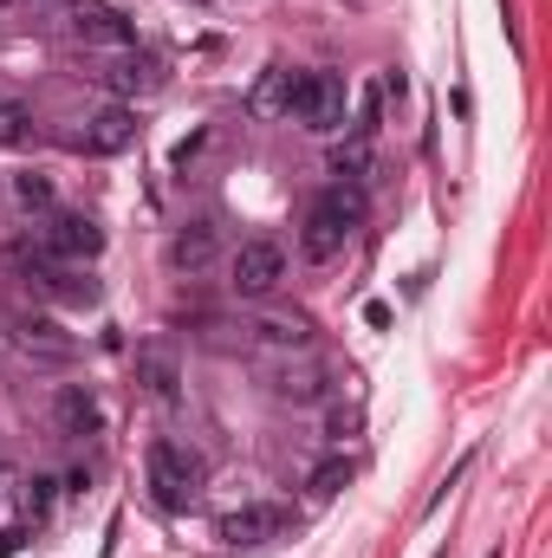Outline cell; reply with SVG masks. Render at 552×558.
I'll return each mask as SVG.
<instances>
[{
  "label": "cell",
  "instance_id": "cell-8",
  "mask_svg": "<svg viewBox=\"0 0 552 558\" xmlns=\"http://www.w3.org/2000/svg\"><path fill=\"white\" fill-rule=\"evenodd\" d=\"M215 260H221V241H215L208 221H189V228L169 241V267H176V274H208Z\"/></svg>",
  "mask_w": 552,
  "mask_h": 558
},
{
  "label": "cell",
  "instance_id": "cell-13",
  "mask_svg": "<svg viewBox=\"0 0 552 558\" xmlns=\"http://www.w3.org/2000/svg\"><path fill=\"white\" fill-rule=\"evenodd\" d=\"M254 331H261V344H279V351H305V338H312V325H305L299 312H292V318H286V312H267Z\"/></svg>",
  "mask_w": 552,
  "mask_h": 558
},
{
  "label": "cell",
  "instance_id": "cell-10",
  "mask_svg": "<svg viewBox=\"0 0 552 558\" xmlns=\"http://www.w3.org/2000/svg\"><path fill=\"white\" fill-rule=\"evenodd\" d=\"M279 533H286V513H279V507H241V513L221 520V539H228V546H267Z\"/></svg>",
  "mask_w": 552,
  "mask_h": 558
},
{
  "label": "cell",
  "instance_id": "cell-7",
  "mask_svg": "<svg viewBox=\"0 0 552 558\" xmlns=\"http://www.w3.org/2000/svg\"><path fill=\"white\" fill-rule=\"evenodd\" d=\"M131 143H137V111L131 105H105V111L85 118V131L72 137V149L79 156H124Z\"/></svg>",
  "mask_w": 552,
  "mask_h": 558
},
{
  "label": "cell",
  "instance_id": "cell-12",
  "mask_svg": "<svg viewBox=\"0 0 552 558\" xmlns=\"http://www.w3.org/2000/svg\"><path fill=\"white\" fill-rule=\"evenodd\" d=\"M98 85H105V92H118V105H124L131 92H149V85H156V59H124V65L98 72Z\"/></svg>",
  "mask_w": 552,
  "mask_h": 558
},
{
  "label": "cell",
  "instance_id": "cell-6",
  "mask_svg": "<svg viewBox=\"0 0 552 558\" xmlns=\"http://www.w3.org/2000/svg\"><path fill=\"white\" fill-rule=\"evenodd\" d=\"M279 279H286V247L279 241H241L235 260H228V286L241 299H267Z\"/></svg>",
  "mask_w": 552,
  "mask_h": 558
},
{
  "label": "cell",
  "instance_id": "cell-14",
  "mask_svg": "<svg viewBox=\"0 0 552 558\" xmlns=\"http://www.w3.org/2000/svg\"><path fill=\"white\" fill-rule=\"evenodd\" d=\"M286 98H292V72L286 65H267V78L254 85V111L261 118H286Z\"/></svg>",
  "mask_w": 552,
  "mask_h": 558
},
{
  "label": "cell",
  "instance_id": "cell-11",
  "mask_svg": "<svg viewBox=\"0 0 552 558\" xmlns=\"http://www.w3.org/2000/svg\"><path fill=\"white\" fill-rule=\"evenodd\" d=\"M137 377L149 384V397H156V403H176V384H182V371H176V351H163V344H143V351H137Z\"/></svg>",
  "mask_w": 552,
  "mask_h": 558
},
{
  "label": "cell",
  "instance_id": "cell-2",
  "mask_svg": "<svg viewBox=\"0 0 552 558\" xmlns=\"http://www.w3.org/2000/svg\"><path fill=\"white\" fill-rule=\"evenodd\" d=\"M143 481H149V500H156L163 513H182V507H195V494H202V461H195V448L156 435L149 454H143Z\"/></svg>",
  "mask_w": 552,
  "mask_h": 558
},
{
  "label": "cell",
  "instance_id": "cell-3",
  "mask_svg": "<svg viewBox=\"0 0 552 558\" xmlns=\"http://www.w3.org/2000/svg\"><path fill=\"white\" fill-rule=\"evenodd\" d=\"M345 105H351V92H345L338 72H299L292 98H286V118L312 137H332V131H345Z\"/></svg>",
  "mask_w": 552,
  "mask_h": 558
},
{
  "label": "cell",
  "instance_id": "cell-22",
  "mask_svg": "<svg viewBox=\"0 0 552 558\" xmlns=\"http://www.w3.org/2000/svg\"><path fill=\"white\" fill-rule=\"evenodd\" d=\"M7 7H13V0H0V13H7Z\"/></svg>",
  "mask_w": 552,
  "mask_h": 558
},
{
  "label": "cell",
  "instance_id": "cell-19",
  "mask_svg": "<svg viewBox=\"0 0 552 558\" xmlns=\"http://www.w3.org/2000/svg\"><path fill=\"white\" fill-rule=\"evenodd\" d=\"M20 338H26V351H33V344H39V351H65V331H59L52 318H26Z\"/></svg>",
  "mask_w": 552,
  "mask_h": 558
},
{
  "label": "cell",
  "instance_id": "cell-23",
  "mask_svg": "<svg viewBox=\"0 0 552 558\" xmlns=\"http://www.w3.org/2000/svg\"><path fill=\"white\" fill-rule=\"evenodd\" d=\"M488 558H501V553H488Z\"/></svg>",
  "mask_w": 552,
  "mask_h": 558
},
{
  "label": "cell",
  "instance_id": "cell-9",
  "mask_svg": "<svg viewBox=\"0 0 552 558\" xmlns=\"http://www.w3.org/2000/svg\"><path fill=\"white\" fill-rule=\"evenodd\" d=\"M52 422H59L65 435H98V428H105V410H98V397H92L85 384H59V397H52Z\"/></svg>",
  "mask_w": 552,
  "mask_h": 558
},
{
  "label": "cell",
  "instance_id": "cell-5",
  "mask_svg": "<svg viewBox=\"0 0 552 558\" xmlns=\"http://www.w3.org/2000/svg\"><path fill=\"white\" fill-rule=\"evenodd\" d=\"M65 33L79 46H105V52H131L137 46V26L118 7H105V0H72L65 7Z\"/></svg>",
  "mask_w": 552,
  "mask_h": 558
},
{
  "label": "cell",
  "instance_id": "cell-21",
  "mask_svg": "<svg viewBox=\"0 0 552 558\" xmlns=\"http://www.w3.org/2000/svg\"><path fill=\"white\" fill-rule=\"evenodd\" d=\"M20 539H26V533H20V526H7V533H0V558H7V553H20Z\"/></svg>",
  "mask_w": 552,
  "mask_h": 558
},
{
  "label": "cell",
  "instance_id": "cell-17",
  "mask_svg": "<svg viewBox=\"0 0 552 558\" xmlns=\"http://www.w3.org/2000/svg\"><path fill=\"white\" fill-rule=\"evenodd\" d=\"M274 397H286V403H319L325 397V377L319 371H299V377H279Z\"/></svg>",
  "mask_w": 552,
  "mask_h": 558
},
{
  "label": "cell",
  "instance_id": "cell-20",
  "mask_svg": "<svg viewBox=\"0 0 552 558\" xmlns=\"http://www.w3.org/2000/svg\"><path fill=\"white\" fill-rule=\"evenodd\" d=\"M52 487H59L52 474H33V487H26V507H33V513H46V507H52Z\"/></svg>",
  "mask_w": 552,
  "mask_h": 558
},
{
  "label": "cell",
  "instance_id": "cell-18",
  "mask_svg": "<svg viewBox=\"0 0 552 558\" xmlns=\"http://www.w3.org/2000/svg\"><path fill=\"white\" fill-rule=\"evenodd\" d=\"M26 137H33V111L26 105H0V149H13Z\"/></svg>",
  "mask_w": 552,
  "mask_h": 558
},
{
  "label": "cell",
  "instance_id": "cell-4",
  "mask_svg": "<svg viewBox=\"0 0 552 558\" xmlns=\"http://www.w3.org/2000/svg\"><path fill=\"white\" fill-rule=\"evenodd\" d=\"M39 247H46V260H59V267H85V260L105 254V228H98L92 215H79V208H59V215L39 228Z\"/></svg>",
  "mask_w": 552,
  "mask_h": 558
},
{
  "label": "cell",
  "instance_id": "cell-15",
  "mask_svg": "<svg viewBox=\"0 0 552 558\" xmlns=\"http://www.w3.org/2000/svg\"><path fill=\"white\" fill-rule=\"evenodd\" d=\"M351 474H358V468H351V454H332V461H319V468H312V494H319V500H332V494H345V487H351Z\"/></svg>",
  "mask_w": 552,
  "mask_h": 558
},
{
  "label": "cell",
  "instance_id": "cell-1",
  "mask_svg": "<svg viewBox=\"0 0 552 558\" xmlns=\"http://www.w3.org/2000/svg\"><path fill=\"white\" fill-rule=\"evenodd\" d=\"M358 221H364V202H358V195H345V189H325V195L305 208V228H299V260H305V267H332V260L351 247Z\"/></svg>",
  "mask_w": 552,
  "mask_h": 558
},
{
  "label": "cell",
  "instance_id": "cell-16",
  "mask_svg": "<svg viewBox=\"0 0 552 558\" xmlns=\"http://www.w3.org/2000/svg\"><path fill=\"white\" fill-rule=\"evenodd\" d=\"M13 202L46 215V208H52V175H39V169H20V175H13Z\"/></svg>",
  "mask_w": 552,
  "mask_h": 558
}]
</instances>
